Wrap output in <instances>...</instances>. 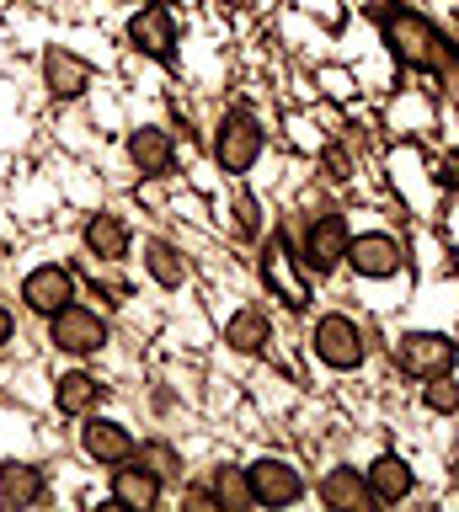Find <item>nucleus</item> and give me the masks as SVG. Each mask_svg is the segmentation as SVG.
Here are the masks:
<instances>
[{
  "label": "nucleus",
  "instance_id": "18",
  "mask_svg": "<svg viewBox=\"0 0 459 512\" xmlns=\"http://www.w3.org/2000/svg\"><path fill=\"white\" fill-rule=\"evenodd\" d=\"M54 400H59V411H65V416H91L102 406V379H91V374L75 368V374H65L54 384Z\"/></svg>",
  "mask_w": 459,
  "mask_h": 512
},
{
  "label": "nucleus",
  "instance_id": "21",
  "mask_svg": "<svg viewBox=\"0 0 459 512\" xmlns=\"http://www.w3.org/2000/svg\"><path fill=\"white\" fill-rule=\"evenodd\" d=\"M145 272L161 288H182L187 283V262H182V251L171 246V240H145Z\"/></svg>",
  "mask_w": 459,
  "mask_h": 512
},
{
  "label": "nucleus",
  "instance_id": "13",
  "mask_svg": "<svg viewBox=\"0 0 459 512\" xmlns=\"http://www.w3.org/2000/svg\"><path fill=\"white\" fill-rule=\"evenodd\" d=\"M81 448L97 464H123V459H134V432L123 427V422H107V416H91V422L81 427Z\"/></svg>",
  "mask_w": 459,
  "mask_h": 512
},
{
  "label": "nucleus",
  "instance_id": "19",
  "mask_svg": "<svg viewBox=\"0 0 459 512\" xmlns=\"http://www.w3.org/2000/svg\"><path fill=\"white\" fill-rule=\"evenodd\" d=\"M0 502L6 507L43 502V470H33V464H6V470H0Z\"/></svg>",
  "mask_w": 459,
  "mask_h": 512
},
{
  "label": "nucleus",
  "instance_id": "7",
  "mask_svg": "<svg viewBox=\"0 0 459 512\" xmlns=\"http://www.w3.org/2000/svg\"><path fill=\"white\" fill-rule=\"evenodd\" d=\"M454 363V342L443 331H411L395 342V368L411 379H433V374H449Z\"/></svg>",
  "mask_w": 459,
  "mask_h": 512
},
{
  "label": "nucleus",
  "instance_id": "11",
  "mask_svg": "<svg viewBox=\"0 0 459 512\" xmlns=\"http://www.w3.org/2000/svg\"><path fill=\"white\" fill-rule=\"evenodd\" d=\"M363 480H369V496L379 507H395V502H406V496L417 491V475H411V464L401 454H379L369 470H363Z\"/></svg>",
  "mask_w": 459,
  "mask_h": 512
},
{
  "label": "nucleus",
  "instance_id": "22",
  "mask_svg": "<svg viewBox=\"0 0 459 512\" xmlns=\"http://www.w3.org/2000/svg\"><path fill=\"white\" fill-rule=\"evenodd\" d=\"M209 502L214 507H230V512H241L251 507V486H246V470H214V491H209Z\"/></svg>",
  "mask_w": 459,
  "mask_h": 512
},
{
  "label": "nucleus",
  "instance_id": "20",
  "mask_svg": "<svg viewBox=\"0 0 459 512\" xmlns=\"http://www.w3.org/2000/svg\"><path fill=\"white\" fill-rule=\"evenodd\" d=\"M225 342L235 352H262L267 342H273V320H267L262 310H235L230 326H225Z\"/></svg>",
  "mask_w": 459,
  "mask_h": 512
},
{
  "label": "nucleus",
  "instance_id": "9",
  "mask_svg": "<svg viewBox=\"0 0 459 512\" xmlns=\"http://www.w3.org/2000/svg\"><path fill=\"white\" fill-rule=\"evenodd\" d=\"M70 299H75V272L59 267V262H43L22 278V304L33 315H54V310H65Z\"/></svg>",
  "mask_w": 459,
  "mask_h": 512
},
{
  "label": "nucleus",
  "instance_id": "2",
  "mask_svg": "<svg viewBox=\"0 0 459 512\" xmlns=\"http://www.w3.org/2000/svg\"><path fill=\"white\" fill-rule=\"evenodd\" d=\"M310 347H315V358H321L326 368H337V374H347V368H358L363 358H369V342H363V326L353 315H321L315 320Z\"/></svg>",
  "mask_w": 459,
  "mask_h": 512
},
{
  "label": "nucleus",
  "instance_id": "23",
  "mask_svg": "<svg viewBox=\"0 0 459 512\" xmlns=\"http://www.w3.org/2000/svg\"><path fill=\"white\" fill-rule=\"evenodd\" d=\"M422 406H427V411H438V416H454V411H459V384H454L449 374L422 379Z\"/></svg>",
  "mask_w": 459,
  "mask_h": 512
},
{
  "label": "nucleus",
  "instance_id": "1",
  "mask_svg": "<svg viewBox=\"0 0 459 512\" xmlns=\"http://www.w3.org/2000/svg\"><path fill=\"white\" fill-rule=\"evenodd\" d=\"M385 38H390V54L401 59L406 70H438V64H443L438 27L427 22V16H417V11H395L390 27H385Z\"/></svg>",
  "mask_w": 459,
  "mask_h": 512
},
{
  "label": "nucleus",
  "instance_id": "8",
  "mask_svg": "<svg viewBox=\"0 0 459 512\" xmlns=\"http://www.w3.org/2000/svg\"><path fill=\"white\" fill-rule=\"evenodd\" d=\"M347 267L358 272V278H395L406 262V251H401V240L385 235V230H369V235H353L347 240V256H342Z\"/></svg>",
  "mask_w": 459,
  "mask_h": 512
},
{
  "label": "nucleus",
  "instance_id": "16",
  "mask_svg": "<svg viewBox=\"0 0 459 512\" xmlns=\"http://www.w3.org/2000/svg\"><path fill=\"white\" fill-rule=\"evenodd\" d=\"M171 155H177V144H171L166 128H134L129 134V160H134V171H145V176H166L171 171Z\"/></svg>",
  "mask_w": 459,
  "mask_h": 512
},
{
  "label": "nucleus",
  "instance_id": "3",
  "mask_svg": "<svg viewBox=\"0 0 459 512\" xmlns=\"http://www.w3.org/2000/svg\"><path fill=\"white\" fill-rule=\"evenodd\" d=\"M49 342L59 352H70V358H91V352L107 347V320L97 310H86V304H65V310L49 315Z\"/></svg>",
  "mask_w": 459,
  "mask_h": 512
},
{
  "label": "nucleus",
  "instance_id": "12",
  "mask_svg": "<svg viewBox=\"0 0 459 512\" xmlns=\"http://www.w3.org/2000/svg\"><path fill=\"white\" fill-rule=\"evenodd\" d=\"M315 496H321V507H331V512H369V507H374L369 480H363L358 470H347V464L326 470L321 486H315Z\"/></svg>",
  "mask_w": 459,
  "mask_h": 512
},
{
  "label": "nucleus",
  "instance_id": "6",
  "mask_svg": "<svg viewBox=\"0 0 459 512\" xmlns=\"http://www.w3.org/2000/svg\"><path fill=\"white\" fill-rule=\"evenodd\" d=\"M257 155H262V128L257 118H246V112H225L214 128V160H219V171H230V176H246L251 166H257Z\"/></svg>",
  "mask_w": 459,
  "mask_h": 512
},
{
  "label": "nucleus",
  "instance_id": "24",
  "mask_svg": "<svg viewBox=\"0 0 459 512\" xmlns=\"http://www.w3.org/2000/svg\"><path fill=\"white\" fill-rule=\"evenodd\" d=\"M134 459L150 464L161 480H177L182 475V459H177V448H171V443H145V448H134Z\"/></svg>",
  "mask_w": 459,
  "mask_h": 512
},
{
  "label": "nucleus",
  "instance_id": "5",
  "mask_svg": "<svg viewBox=\"0 0 459 512\" xmlns=\"http://www.w3.org/2000/svg\"><path fill=\"white\" fill-rule=\"evenodd\" d=\"M347 240H353L347 219H342V214H321V219H310V230H305V240H299V256H294V262L305 267V272H315V278H326V272L342 267Z\"/></svg>",
  "mask_w": 459,
  "mask_h": 512
},
{
  "label": "nucleus",
  "instance_id": "15",
  "mask_svg": "<svg viewBox=\"0 0 459 512\" xmlns=\"http://www.w3.org/2000/svg\"><path fill=\"white\" fill-rule=\"evenodd\" d=\"M43 80H49L54 96H81L91 86V64L54 43V48H43Z\"/></svg>",
  "mask_w": 459,
  "mask_h": 512
},
{
  "label": "nucleus",
  "instance_id": "17",
  "mask_svg": "<svg viewBox=\"0 0 459 512\" xmlns=\"http://www.w3.org/2000/svg\"><path fill=\"white\" fill-rule=\"evenodd\" d=\"M81 240H86V251L97 256V262H123V251H129V230H123L118 214H91Z\"/></svg>",
  "mask_w": 459,
  "mask_h": 512
},
{
  "label": "nucleus",
  "instance_id": "10",
  "mask_svg": "<svg viewBox=\"0 0 459 512\" xmlns=\"http://www.w3.org/2000/svg\"><path fill=\"white\" fill-rule=\"evenodd\" d=\"M161 486H166V480L155 475L150 464H139V459H123V464H113V502H118V507L150 512L155 502H161Z\"/></svg>",
  "mask_w": 459,
  "mask_h": 512
},
{
  "label": "nucleus",
  "instance_id": "4",
  "mask_svg": "<svg viewBox=\"0 0 459 512\" xmlns=\"http://www.w3.org/2000/svg\"><path fill=\"white\" fill-rule=\"evenodd\" d=\"M246 486H251V507H294L305 496V475L289 459L262 454L246 464Z\"/></svg>",
  "mask_w": 459,
  "mask_h": 512
},
{
  "label": "nucleus",
  "instance_id": "14",
  "mask_svg": "<svg viewBox=\"0 0 459 512\" xmlns=\"http://www.w3.org/2000/svg\"><path fill=\"white\" fill-rule=\"evenodd\" d=\"M129 38H134V48H145L155 59L177 54V22H171L166 6H139L134 22H129Z\"/></svg>",
  "mask_w": 459,
  "mask_h": 512
},
{
  "label": "nucleus",
  "instance_id": "25",
  "mask_svg": "<svg viewBox=\"0 0 459 512\" xmlns=\"http://www.w3.org/2000/svg\"><path fill=\"white\" fill-rule=\"evenodd\" d=\"M6 342H11V310L0 304V347H6Z\"/></svg>",
  "mask_w": 459,
  "mask_h": 512
}]
</instances>
